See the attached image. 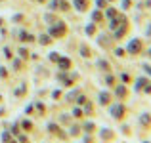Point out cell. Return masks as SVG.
I'll list each match as a JSON object with an SVG mask.
<instances>
[{
	"mask_svg": "<svg viewBox=\"0 0 151 143\" xmlns=\"http://www.w3.org/2000/svg\"><path fill=\"white\" fill-rule=\"evenodd\" d=\"M65 33H67V29H65V25H63L61 21H59V27L58 25L52 27V36H63Z\"/></svg>",
	"mask_w": 151,
	"mask_h": 143,
	"instance_id": "obj_1",
	"label": "cell"
},
{
	"mask_svg": "<svg viewBox=\"0 0 151 143\" xmlns=\"http://www.w3.org/2000/svg\"><path fill=\"white\" fill-rule=\"evenodd\" d=\"M111 113H113L115 118H122V117H124V114H122V113H124V109H122L121 105H113V107H111Z\"/></svg>",
	"mask_w": 151,
	"mask_h": 143,
	"instance_id": "obj_2",
	"label": "cell"
},
{
	"mask_svg": "<svg viewBox=\"0 0 151 143\" xmlns=\"http://www.w3.org/2000/svg\"><path fill=\"white\" fill-rule=\"evenodd\" d=\"M128 50L132 51V54H134V51H140L142 50V42L140 40H136V42L132 40V42H130V46H128ZM134 55H136V54H134Z\"/></svg>",
	"mask_w": 151,
	"mask_h": 143,
	"instance_id": "obj_3",
	"label": "cell"
},
{
	"mask_svg": "<svg viewBox=\"0 0 151 143\" xmlns=\"http://www.w3.org/2000/svg\"><path fill=\"white\" fill-rule=\"evenodd\" d=\"M59 67H61L63 71H67L71 67V61H69V59H65V57H59Z\"/></svg>",
	"mask_w": 151,
	"mask_h": 143,
	"instance_id": "obj_4",
	"label": "cell"
},
{
	"mask_svg": "<svg viewBox=\"0 0 151 143\" xmlns=\"http://www.w3.org/2000/svg\"><path fill=\"white\" fill-rule=\"evenodd\" d=\"M100 101L103 105H109V94H100Z\"/></svg>",
	"mask_w": 151,
	"mask_h": 143,
	"instance_id": "obj_5",
	"label": "cell"
},
{
	"mask_svg": "<svg viewBox=\"0 0 151 143\" xmlns=\"http://www.w3.org/2000/svg\"><path fill=\"white\" fill-rule=\"evenodd\" d=\"M75 4L78 6V10H81V11H84V10H86V4H84V0H75Z\"/></svg>",
	"mask_w": 151,
	"mask_h": 143,
	"instance_id": "obj_6",
	"label": "cell"
},
{
	"mask_svg": "<svg viewBox=\"0 0 151 143\" xmlns=\"http://www.w3.org/2000/svg\"><path fill=\"white\" fill-rule=\"evenodd\" d=\"M52 38L48 36V34H44V36H40V44H50Z\"/></svg>",
	"mask_w": 151,
	"mask_h": 143,
	"instance_id": "obj_7",
	"label": "cell"
},
{
	"mask_svg": "<svg viewBox=\"0 0 151 143\" xmlns=\"http://www.w3.org/2000/svg\"><path fill=\"white\" fill-rule=\"evenodd\" d=\"M81 51H82V55H84V57H90V48L81 46Z\"/></svg>",
	"mask_w": 151,
	"mask_h": 143,
	"instance_id": "obj_8",
	"label": "cell"
},
{
	"mask_svg": "<svg viewBox=\"0 0 151 143\" xmlns=\"http://www.w3.org/2000/svg\"><path fill=\"white\" fill-rule=\"evenodd\" d=\"M19 54H21V57H27V55H29V51H27L25 48H21V50H19Z\"/></svg>",
	"mask_w": 151,
	"mask_h": 143,
	"instance_id": "obj_9",
	"label": "cell"
},
{
	"mask_svg": "<svg viewBox=\"0 0 151 143\" xmlns=\"http://www.w3.org/2000/svg\"><path fill=\"white\" fill-rule=\"evenodd\" d=\"M147 55H149V57H151V50H149V51H147Z\"/></svg>",
	"mask_w": 151,
	"mask_h": 143,
	"instance_id": "obj_10",
	"label": "cell"
}]
</instances>
